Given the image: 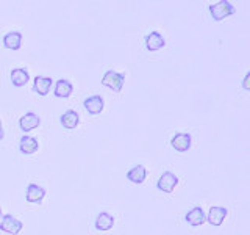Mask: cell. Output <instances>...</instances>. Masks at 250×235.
Instances as JSON below:
<instances>
[{
    "instance_id": "obj_1",
    "label": "cell",
    "mask_w": 250,
    "mask_h": 235,
    "mask_svg": "<svg viewBox=\"0 0 250 235\" xmlns=\"http://www.w3.org/2000/svg\"><path fill=\"white\" fill-rule=\"evenodd\" d=\"M209 13L216 22H221L225 18H229V16H233L236 13V8L230 2H227V0H221V2H217L214 5H209Z\"/></svg>"
},
{
    "instance_id": "obj_2",
    "label": "cell",
    "mask_w": 250,
    "mask_h": 235,
    "mask_svg": "<svg viewBox=\"0 0 250 235\" xmlns=\"http://www.w3.org/2000/svg\"><path fill=\"white\" fill-rule=\"evenodd\" d=\"M124 83H125V74L121 72H116V70L109 69L104 74L102 77V85L106 86V88L113 90L116 93H121L124 88Z\"/></svg>"
},
{
    "instance_id": "obj_3",
    "label": "cell",
    "mask_w": 250,
    "mask_h": 235,
    "mask_svg": "<svg viewBox=\"0 0 250 235\" xmlns=\"http://www.w3.org/2000/svg\"><path fill=\"white\" fill-rule=\"evenodd\" d=\"M22 227L23 224L13 215H3L2 221H0V231H3L10 235H18L22 231Z\"/></svg>"
},
{
    "instance_id": "obj_4",
    "label": "cell",
    "mask_w": 250,
    "mask_h": 235,
    "mask_svg": "<svg viewBox=\"0 0 250 235\" xmlns=\"http://www.w3.org/2000/svg\"><path fill=\"white\" fill-rule=\"evenodd\" d=\"M177 185H178V177L174 174V172H170V171L163 172V176L158 179V182H156L158 190H161L164 193H172V191L175 190Z\"/></svg>"
},
{
    "instance_id": "obj_5",
    "label": "cell",
    "mask_w": 250,
    "mask_h": 235,
    "mask_svg": "<svg viewBox=\"0 0 250 235\" xmlns=\"http://www.w3.org/2000/svg\"><path fill=\"white\" fill-rule=\"evenodd\" d=\"M191 143H192V138L189 133H177V135L172 137L170 140L172 147L178 152H186L188 149L191 147Z\"/></svg>"
},
{
    "instance_id": "obj_6",
    "label": "cell",
    "mask_w": 250,
    "mask_h": 235,
    "mask_svg": "<svg viewBox=\"0 0 250 235\" xmlns=\"http://www.w3.org/2000/svg\"><path fill=\"white\" fill-rule=\"evenodd\" d=\"M41 124V118H39L36 113H25L23 115L21 119H19V127L22 132H30V130H33L36 129L38 125Z\"/></svg>"
},
{
    "instance_id": "obj_7",
    "label": "cell",
    "mask_w": 250,
    "mask_h": 235,
    "mask_svg": "<svg viewBox=\"0 0 250 235\" xmlns=\"http://www.w3.org/2000/svg\"><path fill=\"white\" fill-rule=\"evenodd\" d=\"M227 213H229V210H227L225 207L214 206V207H211V209H209L208 216H207V221H208L209 224H213V226H221V224L224 223V219H225Z\"/></svg>"
},
{
    "instance_id": "obj_8",
    "label": "cell",
    "mask_w": 250,
    "mask_h": 235,
    "mask_svg": "<svg viewBox=\"0 0 250 235\" xmlns=\"http://www.w3.org/2000/svg\"><path fill=\"white\" fill-rule=\"evenodd\" d=\"M185 219H186L188 224L197 227V226H202L203 223L207 221V215H205V212H203L202 207H194V209H191L189 212H188Z\"/></svg>"
},
{
    "instance_id": "obj_9",
    "label": "cell",
    "mask_w": 250,
    "mask_h": 235,
    "mask_svg": "<svg viewBox=\"0 0 250 235\" xmlns=\"http://www.w3.org/2000/svg\"><path fill=\"white\" fill-rule=\"evenodd\" d=\"M164 46H166L164 38L158 33V31H152L150 35L146 36V49L148 52H156V50L163 49Z\"/></svg>"
},
{
    "instance_id": "obj_10",
    "label": "cell",
    "mask_w": 250,
    "mask_h": 235,
    "mask_svg": "<svg viewBox=\"0 0 250 235\" xmlns=\"http://www.w3.org/2000/svg\"><path fill=\"white\" fill-rule=\"evenodd\" d=\"M83 107L88 110V113L91 115H99L104 112V107H105V102L100 96H91L83 102Z\"/></svg>"
},
{
    "instance_id": "obj_11",
    "label": "cell",
    "mask_w": 250,
    "mask_h": 235,
    "mask_svg": "<svg viewBox=\"0 0 250 235\" xmlns=\"http://www.w3.org/2000/svg\"><path fill=\"white\" fill-rule=\"evenodd\" d=\"M52 78L50 77H44V75H38L35 78V83H33V91L38 93L39 96H47L50 91V86H52Z\"/></svg>"
},
{
    "instance_id": "obj_12",
    "label": "cell",
    "mask_w": 250,
    "mask_h": 235,
    "mask_svg": "<svg viewBox=\"0 0 250 235\" xmlns=\"http://www.w3.org/2000/svg\"><path fill=\"white\" fill-rule=\"evenodd\" d=\"M30 80V74L27 69L23 68H16L11 70V83L16 88H21V86H25Z\"/></svg>"
},
{
    "instance_id": "obj_13",
    "label": "cell",
    "mask_w": 250,
    "mask_h": 235,
    "mask_svg": "<svg viewBox=\"0 0 250 235\" xmlns=\"http://www.w3.org/2000/svg\"><path fill=\"white\" fill-rule=\"evenodd\" d=\"M39 149V144H38V140L33 138V137H27L23 135L19 141V151L25 155H30V154H35Z\"/></svg>"
},
{
    "instance_id": "obj_14",
    "label": "cell",
    "mask_w": 250,
    "mask_h": 235,
    "mask_svg": "<svg viewBox=\"0 0 250 235\" xmlns=\"http://www.w3.org/2000/svg\"><path fill=\"white\" fill-rule=\"evenodd\" d=\"M72 91H74V85L69 80H66V78H60V80L57 82V85H55V96H57L58 99L69 97L70 94H72Z\"/></svg>"
},
{
    "instance_id": "obj_15",
    "label": "cell",
    "mask_w": 250,
    "mask_h": 235,
    "mask_svg": "<svg viewBox=\"0 0 250 235\" xmlns=\"http://www.w3.org/2000/svg\"><path fill=\"white\" fill-rule=\"evenodd\" d=\"M114 226V216H111L106 212H102L96 218V229L100 232H106L109 229H113Z\"/></svg>"
},
{
    "instance_id": "obj_16",
    "label": "cell",
    "mask_w": 250,
    "mask_h": 235,
    "mask_svg": "<svg viewBox=\"0 0 250 235\" xmlns=\"http://www.w3.org/2000/svg\"><path fill=\"white\" fill-rule=\"evenodd\" d=\"M3 46L10 50H19L22 46V35L19 31H10L3 36Z\"/></svg>"
},
{
    "instance_id": "obj_17",
    "label": "cell",
    "mask_w": 250,
    "mask_h": 235,
    "mask_svg": "<svg viewBox=\"0 0 250 235\" xmlns=\"http://www.w3.org/2000/svg\"><path fill=\"white\" fill-rule=\"evenodd\" d=\"M25 198H27L28 202H41L45 198V190L42 187L36 185V184H28Z\"/></svg>"
},
{
    "instance_id": "obj_18",
    "label": "cell",
    "mask_w": 250,
    "mask_h": 235,
    "mask_svg": "<svg viewBox=\"0 0 250 235\" xmlns=\"http://www.w3.org/2000/svg\"><path fill=\"white\" fill-rule=\"evenodd\" d=\"M146 176H147V171L143 164H136V166H133L128 172H127V179L133 184H143L146 180Z\"/></svg>"
},
{
    "instance_id": "obj_19",
    "label": "cell",
    "mask_w": 250,
    "mask_h": 235,
    "mask_svg": "<svg viewBox=\"0 0 250 235\" xmlns=\"http://www.w3.org/2000/svg\"><path fill=\"white\" fill-rule=\"evenodd\" d=\"M61 124H62V127L64 129H69V130H72L75 129L78 122H80V119H78V115L74 112V110H67V112L64 115H61Z\"/></svg>"
},
{
    "instance_id": "obj_20",
    "label": "cell",
    "mask_w": 250,
    "mask_h": 235,
    "mask_svg": "<svg viewBox=\"0 0 250 235\" xmlns=\"http://www.w3.org/2000/svg\"><path fill=\"white\" fill-rule=\"evenodd\" d=\"M5 132H3V125H2V119H0V140H3Z\"/></svg>"
},
{
    "instance_id": "obj_21",
    "label": "cell",
    "mask_w": 250,
    "mask_h": 235,
    "mask_svg": "<svg viewBox=\"0 0 250 235\" xmlns=\"http://www.w3.org/2000/svg\"><path fill=\"white\" fill-rule=\"evenodd\" d=\"M249 77H250V74H246V78H244V88L246 90H249V83H247L249 82Z\"/></svg>"
},
{
    "instance_id": "obj_22",
    "label": "cell",
    "mask_w": 250,
    "mask_h": 235,
    "mask_svg": "<svg viewBox=\"0 0 250 235\" xmlns=\"http://www.w3.org/2000/svg\"><path fill=\"white\" fill-rule=\"evenodd\" d=\"M2 216H3V215H2V207H0V219H2Z\"/></svg>"
}]
</instances>
